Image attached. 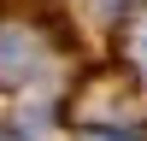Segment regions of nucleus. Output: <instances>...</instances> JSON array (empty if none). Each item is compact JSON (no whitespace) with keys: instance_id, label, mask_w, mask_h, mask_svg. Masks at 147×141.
<instances>
[{"instance_id":"obj_1","label":"nucleus","mask_w":147,"mask_h":141,"mask_svg":"<svg viewBox=\"0 0 147 141\" xmlns=\"http://www.w3.org/2000/svg\"><path fill=\"white\" fill-rule=\"evenodd\" d=\"M35 65H41V30L6 18L0 23V88H18Z\"/></svg>"}]
</instances>
